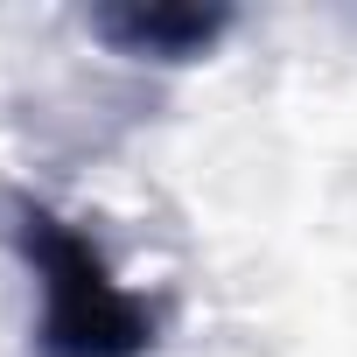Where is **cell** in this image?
I'll return each instance as SVG.
<instances>
[{
	"label": "cell",
	"instance_id": "obj_1",
	"mask_svg": "<svg viewBox=\"0 0 357 357\" xmlns=\"http://www.w3.org/2000/svg\"><path fill=\"white\" fill-rule=\"evenodd\" d=\"M15 252L36 280V350L43 357H147L154 350L161 336L154 301L119 280V266L77 218L22 197Z\"/></svg>",
	"mask_w": 357,
	"mask_h": 357
},
{
	"label": "cell",
	"instance_id": "obj_2",
	"mask_svg": "<svg viewBox=\"0 0 357 357\" xmlns=\"http://www.w3.org/2000/svg\"><path fill=\"white\" fill-rule=\"evenodd\" d=\"M91 43H105L112 56L133 63H204L225 36H231V8H147V0H126V8H91L84 15Z\"/></svg>",
	"mask_w": 357,
	"mask_h": 357
}]
</instances>
